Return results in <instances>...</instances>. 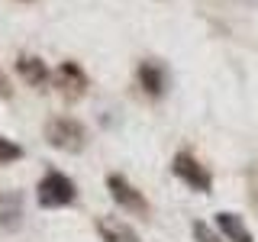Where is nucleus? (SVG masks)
<instances>
[{"label":"nucleus","mask_w":258,"mask_h":242,"mask_svg":"<svg viewBox=\"0 0 258 242\" xmlns=\"http://www.w3.org/2000/svg\"><path fill=\"white\" fill-rule=\"evenodd\" d=\"M190 229H194V239H197V242H220V236H216V232L210 229L204 220H194Z\"/></svg>","instance_id":"nucleus-12"},{"label":"nucleus","mask_w":258,"mask_h":242,"mask_svg":"<svg viewBox=\"0 0 258 242\" xmlns=\"http://www.w3.org/2000/svg\"><path fill=\"white\" fill-rule=\"evenodd\" d=\"M20 223H23V204H20V194L0 197V226H4V229H20Z\"/></svg>","instance_id":"nucleus-10"},{"label":"nucleus","mask_w":258,"mask_h":242,"mask_svg":"<svg viewBox=\"0 0 258 242\" xmlns=\"http://www.w3.org/2000/svg\"><path fill=\"white\" fill-rule=\"evenodd\" d=\"M171 171L181 177V181L187 184L190 191L210 194V188H213V174H210V168H207V165H200V161L194 158L190 152H177L174 161H171Z\"/></svg>","instance_id":"nucleus-3"},{"label":"nucleus","mask_w":258,"mask_h":242,"mask_svg":"<svg viewBox=\"0 0 258 242\" xmlns=\"http://www.w3.org/2000/svg\"><path fill=\"white\" fill-rule=\"evenodd\" d=\"M13 97V87H10V78L0 71V100H10Z\"/></svg>","instance_id":"nucleus-13"},{"label":"nucleus","mask_w":258,"mask_h":242,"mask_svg":"<svg viewBox=\"0 0 258 242\" xmlns=\"http://www.w3.org/2000/svg\"><path fill=\"white\" fill-rule=\"evenodd\" d=\"M42 136H45V142L52 145V149L71 152V155L84 152V145H87V129L71 116H52L45 123V129H42Z\"/></svg>","instance_id":"nucleus-1"},{"label":"nucleus","mask_w":258,"mask_h":242,"mask_svg":"<svg viewBox=\"0 0 258 242\" xmlns=\"http://www.w3.org/2000/svg\"><path fill=\"white\" fill-rule=\"evenodd\" d=\"M75 197H78L75 181H71L68 174H61V171H45L42 181L36 184V200H39V207H48V210L68 207V204H75Z\"/></svg>","instance_id":"nucleus-2"},{"label":"nucleus","mask_w":258,"mask_h":242,"mask_svg":"<svg viewBox=\"0 0 258 242\" xmlns=\"http://www.w3.org/2000/svg\"><path fill=\"white\" fill-rule=\"evenodd\" d=\"M216 226L223 229V236L229 242H255L252 232H248V226L239 220L236 213H229V210H223V213H216Z\"/></svg>","instance_id":"nucleus-8"},{"label":"nucleus","mask_w":258,"mask_h":242,"mask_svg":"<svg viewBox=\"0 0 258 242\" xmlns=\"http://www.w3.org/2000/svg\"><path fill=\"white\" fill-rule=\"evenodd\" d=\"M16 71H20V78L26 81L29 87H42L48 81V68L42 58H36V55H20L16 58Z\"/></svg>","instance_id":"nucleus-7"},{"label":"nucleus","mask_w":258,"mask_h":242,"mask_svg":"<svg viewBox=\"0 0 258 242\" xmlns=\"http://www.w3.org/2000/svg\"><path fill=\"white\" fill-rule=\"evenodd\" d=\"M136 78H139V87H142L149 97H161V94H165V87H168L165 68H161L158 62H152V58L139 62V68H136Z\"/></svg>","instance_id":"nucleus-6"},{"label":"nucleus","mask_w":258,"mask_h":242,"mask_svg":"<svg viewBox=\"0 0 258 242\" xmlns=\"http://www.w3.org/2000/svg\"><path fill=\"white\" fill-rule=\"evenodd\" d=\"M97 232H100L103 242H139V236H136L126 223L110 220V216H100V220H97Z\"/></svg>","instance_id":"nucleus-9"},{"label":"nucleus","mask_w":258,"mask_h":242,"mask_svg":"<svg viewBox=\"0 0 258 242\" xmlns=\"http://www.w3.org/2000/svg\"><path fill=\"white\" fill-rule=\"evenodd\" d=\"M107 191L123 210H129V213H136V216H149V200H145L142 191H136L123 174H107Z\"/></svg>","instance_id":"nucleus-4"},{"label":"nucleus","mask_w":258,"mask_h":242,"mask_svg":"<svg viewBox=\"0 0 258 242\" xmlns=\"http://www.w3.org/2000/svg\"><path fill=\"white\" fill-rule=\"evenodd\" d=\"M55 87L68 103H78L81 97L87 94V75L78 62H61L58 71H55Z\"/></svg>","instance_id":"nucleus-5"},{"label":"nucleus","mask_w":258,"mask_h":242,"mask_svg":"<svg viewBox=\"0 0 258 242\" xmlns=\"http://www.w3.org/2000/svg\"><path fill=\"white\" fill-rule=\"evenodd\" d=\"M23 158V145H16L13 139H4L0 136V165H13V161Z\"/></svg>","instance_id":"nucleus-11"}]
</instances>
